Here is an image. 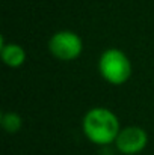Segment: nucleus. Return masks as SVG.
<instances>
[{"instance_id": "f03ea898", "label": "nucleus", "mask_w": 154, "mask_h": 155, "mask_svg": "<svg viewBox=\"0 0 154 155\" xmlns=\"http://www.w3.org/2000/svg\"><path fill=\"white\" fill-rule=\"evenodd\" d=\"M98 72L104 81L113 86L127 83L133 74V65L128 56L119 48H106L98 57Z\"/></svg>"}, {"instance_id": "39448f33", "label": "nucleus", "mask_w": 154, "mask_h": 155, "mask_svg": "<svg viewBox=\"0 0 154 155\" xmlns=\"http://www.w3.org/2000/svg\"><path fill=\"white\" fill-rule=\"evenodd\" d=\"M0 57L2 62L9 66V68H20L24 65L27 54L23 45L15 44V42H5V39L2 38V44H0Z\"/></svg>"}, {"instance_id": "423d86ee", "label": "nucleus", "mask_w": 154, "mask_h": 155, "mask_svg": "<svg viewBox=\"0 0 154 155\" xmlns=\"http://www.w3.org/2000/svg\"><path fill=\"white\" fill-rule=\"evenodd\" d=\"M0 124H2V127H3V130L6 133L15 134L23 127V117L18 113H15V111H5V113H2Z\"/></svg>"}, {"instance_id": "20e7f679", "label": "nucleus", "mask_w": 154, "mask_h": 155, "mask_svg": "<svg viewBox=\"0 0 154 155\" xmlns=\"http://www.w3.org/2000/svg\"><path fill=\"white\" fill-rule=\"evenodd\" d=\"M113 145L122 155H138L147 148L148 134L139 125H127L121 128Z\"/></svg>"}, {"instance_id": "7ed1b4c3", "label": "nucleus", "mask_w": 154, "mask_h": 155, "mask_svg": "<svg viewBox=\"0 0 154 155\" xmlns=\"http://www.w3.org/2000/svg\"><path fill=\"white\" fill-rule=\"evenodd\" d=\"M49 51L60 62H73L83 51V41L73 30H59L49 39Z\"/></svg>"}, {"instance_id": "f257e3e1", "label": "nucleus", "mask_w": 154, "mask_h": 155, "mask_svg": "<svg viewBox=\"0 0 154 155\" xmlns=\"http://www.w3.org/2000/svg\"><path fill=\"white\" fill-rule=\"evenodd\" d=\"M121 128L118 116L107 107H92L82 119V131L85 137L97 146H109L115 143Z\"/></svg>"}]
</instances>
